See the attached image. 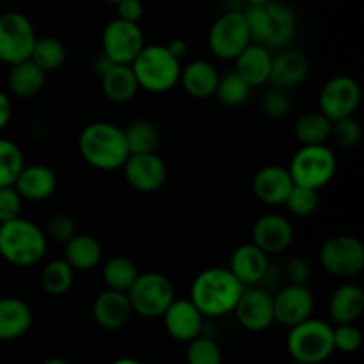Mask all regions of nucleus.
I'll return each mask as SVG.
<instances>
[{"label":"nucleus","instance_id":"obj_1","mask_svg":"<svg viewBox=\"0 0 364 364\" xmlns=\"http://www.w3.org/2000/svg\"><path fill=\"white\" fill-rule=\"evenodd\" d=\"M82 159L98 171H117L130 156L123 128L109 121L89 123L78 137Z\"/></svg>","mask_w":364,"mask_h":364},{"label":"nucleus","instance_id":"obj_2","mask_svg":"<svg viewBox=\"0 0 364 364\" xmlns=\"http://www.w3.org/2000/svg\"><path fill=\"white\" fill-rule=\"evenodd\" d=\"M244 288L230 269L210 267L192 283L191 301L203 316H224L233 313Z\"/></svg>","mask_w":364,"mask_h":364},{"label":"nucleus","instance_id":"obj_3","mask_svg":"<svg viewBox=\"0 0 364 364\" xmlns=\"http://www.w3.org/2000/svg\"><path fill=\"white\" fill-rule=\"evenodd\" d=\"M46 252V235L32 220L16 217L0 224V256L14 267H32Z\"/></svg>","mask_w":364,"mask_h":364},{"label":"nucleus","instance_id":"obj_4","mask_svg":"<svg viewBox=\"0 0 364 364\" xmlns=\"http://www.w3.org/2000/svg\"><path fill=\"white\" fill-rule=\"evenodd\" d=\"M130 66L139 87L149 92H167L180 80V59H176L164 45H144Z\"/></svg>","mask_w":364,"mask_h":364},{"label":"nucleus","instance_id":"obj_5","mask_svg":"<svg viewBox=\"0 0 364 364\" xmlns=\"http://www.w3.org/2000/svg\"><path fill=\"white\" fill-rule=\"evenodd\" d=\"M287 348L294 361L304 364H320L333 355V327L318 318H306L290 327Z\"/></svg>","mask_w":364,"mask_h":364},{"label":"nucleus","instance_id":"obj_6","mask_svg":"<svg viewBox=\"0 0 364 364\" xmlns=\"http://www.w3.org/2000/svg\"><path fill=\"white\" fill-rule=\"evenodd\" d=\"M336 155L329 146L309 144L302 146L295 153L288 171H290L295 185L320 191L333 180L334 174H336Z\"/></svg>","mask_w":364,"mask_h":364},{"label":"nucleus","instance_id":"obj_7","mask_svg":"<svg viewBox=\"0 0 364 364\" xmlns=\"http://www.w3.org/2000/svg\"><path fill=\"white\" fill-rule=\"evenodd\" d=\"M132 311L144 318H156L174 301V287L167 276L160 272L139 274L127 291Z\"/></svg>","mask_w":364,"mask_h":364},{"label":"nucleus","instance_id":"obj_8","mask_svg":"<svg viewBox=\"0 0 364 364\" xmlns=\"http://www.w3.org/2000/svg\"><path fill=\"white\" fill-rule=\"evenodd\" d=\"M320 263L333 276L347 279L364 269V244L352 235H334L320 249Z\"/></svg>","mask_w":364,"mask_h":364},{"label":"nucleus","instance_id":"obj_9","mask_svg":"<svg viewBox=\"0 0 364 364\" xmlns=\"http://www.w3.org/2000/svg\"><path fill=\"white\" fill-rule=\"evenodd\" d=\"M36 36L34 25L18 11L0 14V60L9 66L31 57Z\"/></svg>","mask_w":364,"mask_h":364},{"label":"nucleus","instance_id":"obj_10","mask_svg":"<svg viewBox=\"0 0 364 364\" xmlns=\"http://www.w3.org/2000/svg\"><path fill=\"white\" fill-rule=\"evenodd\" d=\"M251 43L247 23L242 11H228L213 21L208 34L210 50L223 60H235Z\"/></svg>","mask_w":364,"mask_h":364},{"label":"nucleus","instance_id":"obj_11","mask_svg":"<svg viewBox=\"0 0 364 364\" xmlns=\"http://www.w3.org/2000/svg\"><path fill=\"white\" fill-rule=\"evenodd\" d=\"M144 48V34L139 23L114 18L105 25L102 34V53L114 64H132Z\"/></svg>","mask_w":364,"mask_h":364},{"label":"nucleus","instance_id":"obj_12","mask_svg":"<svg viewBox=\"0 0 364 364\" xmlns=\"http://www.w3.org/2000/svg\"><path fill=\"white\" fill-rule=\"evenodd\" d=\"M361 103V85L348 75H338L323 84L318 95V110L331 121L354 116Z\"/></svg>","mask_w":364,"mask_h":364},{"label":"nucleus","instance_id":"obj_13","mask_svg":"<svg viewBox=\"0 0 364 364\" xmlns=\"http://www.w3.org/2000/svg\"><path fill=\"white\" fill-rule=\"evenodd\" d=\"M121 169L124 171L128 185L142 194L160 191L167 180L166 162L155 151L130 153Z\"/></svg>","mask_w":364,"mask_h":364},{"label":"nucleus","instance_id":"obj_14","mask_svg":"<svg viewBox=\"0 0 364 364\" xmlns=\"http://www.w3.org/2000/svg\"><path fill=\"white\" fill-rule=\"evenodd\" d=\"M233 311L238 323L251 333H262L276 322L272 295L259 287H245Z\"/></svg>","mask_w":364,"mask_h":364},{"label":"nucleus","instance_id":"obj_15","mask_svg":"<svg viewBox=\"0 0 364 364\" xmlns=\"http://www.w3.org/2000/svg\"><path fill=\"white\" fill-rule=\"evenodd\" d=\"M274 320L284 327H294L309 318L315 309V297L308 284H287L272 297Z\"/></svg>","mask_w":364,"mask_h":364},{"label":"nucleus","instance_id":"obj_16","mask_svg":"<svg viewBox=\"0 0 364 364\" xmlns=\"http://www.w3.org/2000/svg\"><path fill=\"white\" fill-rule=\"evenodd\" d=\"M294 240V228L287 217L279 213H265L252 228V244L265 255H279L287 251Z\"/></svg>","mask_w":364,"mask_h":364},{"label":"nucleus","instance_id":"obj_17","mask_svg":"<svg viewBox=\"0 0 364 364\" xmlns=\"http://www.w3.org/2000/svg\"><path fill=\"white\" fill-rule=\"evenodd\" d=\"M162 316L166 331L174 340L188 343L201 334L203 315L191 299H174Z\"/></svg>","mask_w":364,"mask_h":364},{"label":"nucleus","instance_id":"obj_18","mask_svg":"<svg viewBox=\"0 0 364 364\" xmlns=\"http://www.w3.org/2000/svg\"><path fill=\"white\" fill-rule=\"evenodd\" d=\"M269 255H265L252 242L242 244L231 255L230 270L244 287H259V283L263 281L265 274L269 272Z\"/></svg>","mask_w":364,"mask_h":364},{"label":"nucleus","instance_id":"obj_19","mask_svg":"<svg viewBox=\"0 0 364 364\" xmlns=\"http://www.w3.org/2000/svg\"><path fill=\"white\" fill-rule=\"evenodd\" d=\"M294 185L290 171L281 166H267L256 173L252 192L263 205L277 206L284 205Z\"/></svg>","mask_w":364,"mask_h":364},{"label":"nucleus","instance_id":"obj_20","mask_svg":"<svg viewBox=\"0 0 364 364\" xmlns=\"http://www.w3.org/2000/svg\"><path fill=\"white\" fill-rule=\"evenodd\" d=\"M132 304L127 291H117L107 288L92 302V316L96 323L107 331L121 329L132 316Z\"/></svg>","mask_w":364,"mask_h":364},{"label":"nucleus","instance_id":"obj_21","mask_svg":"<svg viewBox=\"0 0 364 364\" xmlns=\"http://www.w3.org/2000/svg\"><path fill=\"white\" fill-rule=\"evenodd\" d=\"M309 73L308 57L301 50L287 48L281 50L277 55L272 57V68H270V78L274 87L291 89L297 87L304 82Z\"/></svg>","mask_w":364,"mask_h":364},{"label":"nucleus","instance_id":"obj_22","mask_svg":"<svg viewBox=\"0 0 364 364\" xmlns=\"http://www.w3.org/2000/svg\"><path fill=\"white\" fill-rule=\"evenodd\" d=\"M27 201H46L53 196L57 188V176L48 166L43 164H32L23 166L13 185Z\"/></svg>","mask_w":364,"mask_h":364},{"label":"nucleus","instance_id":"obj_23","mask_svg":"<svg viewBox=\"0 0 364 364\" xmlns=\"http://www.w3.org/2000/svg\"><path fill=\"white\" fill-rule=\"evenodd\" d=\"M267 9V48H284L297 32V16L288 4L270 0Z\"/></svg>","mask_w":364,"mask_h":364},{"label":"nucleus","instance_id":"obj_24","mask_svg":"<svg viewBox=\"0 0 364 364\" xmlns=\"http://www.w3.org/2000/svg\"><path fill=\"white\" fill-rule=\"evenodd\" d=\"M237 71L251 87H259L267 84L270 78V68H272V55L269 48L258 43H249L237 59Z\"/></svg>","mask_w":364,"mask_h":364},{"label":"nucleus","instance_id":"obj_25","mask_svg":"<svg viewBox=\"0 0 364 364\" xmlns=\"http://www.w3.org/2000/svg\"><path fill=\"white\" fill-rule=\"evenodd\" d=\"M219 71L215 70L212 63L203 59L191 60L187 66L181 68L180 80L185 92L196 100H206L213 96L219 82Z\"/></svg>","mask_w":364,"mask_h":364},{"label":"nucleus","instance_id":"obj_26","mask_svg":"<svg viewBox=\"0 0 364 364\" xmlns=\"http://www.w3.org/2000/svg\"><path fill=\"white\" fill-rule=\"evenodd\" d=\"M32 326V309L18 297L0 299V341L23 336Z\"/></svg>","mask_w":364,"mask_h":364},{"label":"nucleus","instance_id":"obj_27","mask_svg":"<svg viewBox=\"0 0 364 364\" xmlns=\"http://www.w3.org/2000/svg\"><path fill=\"white\" fill-rule=\"evenodd\" d=\"M364 313V291L361 287L345 283L333 291L329 301L331 320L336 323H354Z\"/></svg>","mask_w":364,"mask_h":364},{"label":"nucleus","instance_id":"obj_28","mask_svg":"<svg viewBox=\"0 0 364 364\" xmlns=\"http://www.w3.org/2000/svg\"><path fill=\"white\" fill-rule=\"evenodd\" d=\"M102 91L112 103H128L137 96L139 84L130 64H112L102 75Z\"/></svg>","mask_w":364,"mask_h":364},{"label":"nucleus","instance_id":"obj_29","mask_svg":"<svg viewBox=\"0 0 364 364\" xmlns=\"http://www.w3.org/2000/svg\"><path fill=\"white\" fill-rule=\"evenodd\" d=\"M102 245L91 235L77 233L64 244V259L73 270H92L102 262Z\"/></svg>","mask_w":364,"mask_h":364},{"label":"nucleus","instance_id":"obj_30","mask_svg":"<svg viewBox=\"0 0 364 364\" xmlns=\"http://www.w3.org/2000/svg\"><path fill=\"white\" fill-rule=\"evenodd\" d=\"M45 80L46 73L31 59L13 64L7 75V85L18 98H32L39 95L45 87Z\"/></svg>","mask_w":364,"mask_h":364},{"label":"nucleus","instance_id":"obj_31","mask_svg":"<svg viewBox=\"0 0 364 364\" xmlns=\"http://www.w3.org/2000/svg\"><path fill=\"white\" fill-rule=\"evenodd\" d=\"M333 121L322 112H306L295 121V137L302 146L327 144L331 139Z\"/></svg>","mask_w":364,"mask_h":364},{"label":"nucleus","instance_id":"obj_32","mask_svg":"<svg viewBox=\"0 0 364 364\" xmlns=\"http://www.w3.org/2000/svg\"><path fill=\"white\" fill-rule=\"evenodd\" d=\"M66 46L60 39L52 38V36H43V38L36 39L28 59L38 64L45 73H48V71L59 70L66 63Z\"/></svg>","mask_w":364,"mask_h":364},{"label":"nucleus","instance_id":"obj_33","mask_svg":"<svg viewBox=\"0 0 364 364\" xmlns=\"http://www.w3.org/2000/svg\"><path fill=\"white\" fill-rule=\"evenodd\" d=\"M73 284V269L64 258L52 259L41 272V287L52 297H60L70 291Z\"/></svg>","mask_w":364,"mask_h":364},{"label":"nucleus","instance_id":"obj_34","mask_svg":"<svg viewBox=\"0 0 364 364\" xmlns=\"http://www.w3.org/2000/svg\"><path fill=\"white\" fill-rule=\"evenodd\" d=\"M137 276V265L127 256H112L103 265V281L110 290L128 291V288L134 284Z\"/></svg>","mask_w":364,"mask_h":364},{"label":"nucleus","instance_id":"obj_35","mask_svg":"<svg viewBox=\"0 0 364 364\" xmlns=\"http://www.w3.org/2000/svg\"><path fill=\"white\" fill-rule=\"evenodd\" d=\"M251 89V85L237 71H228L219 77L213 96L226 107H240L249 100Z\"/></svg>","mask_w":364,"mask_h":364},{"label":"nucleus","instance_id":"obj_36","mask_svg":"<svg viewBox=\"0 0 364 364\" xmlns=\"http://www.w3.org/2000/svg\"><path fill=\"white\" fill-rule=\"evenodd\" d=\"M124 139L130 153L155 151L160 142L159 128L146 119H137L124 128Z\"/></svg>","mask_w":364,"mask_h":364},{"label":"nucleus","instance_id":"obj_37","mask_svg":"<svg viewBox=\"0 0 364 364\" xmlns=\"http://www.w3.org/2000/svg\"><path fill=\"white\" fill-rule=\"evenodd\" d=\"M25 159L20 146L9 139H0V187H11L23 169Z\"/></svg>","mask_w":364,"mask_h":364},{"label":"nucleus","instance_id":"obj_38","mask_svg":"<svg viewBox=\"0 0 364 364\" xmlns=\"http://www.w3.org/2000/svg\"><path fill=\"white\" fill-rule=\"evenodd\" d=\"M187 364H223V350L212 338L198 336L188 341Z\"/></svg>","mask_w":364,"mask_h":364},{"label":"nucleus","instance_id":"obj_39","mask_svg":"<svg viewBox=\"0 0 364 364\" xmlns=\"http://www.w3.org/2000/svg\"><path fill=\"white\" fill-rule=\"evenodd\" d=\"M318 191L315 188L302 187V185H294L291 192L288 194L284 206L290 210V213L297 217H308L318 208Z\"/></svg>","mask_w":364,"mask_h":364},{"label":"nucleus","instance_id":"obj_40","mask_svg":"<svg viewBox=\"0 0 364 364\" xmlns=\"http://www.w3.org/2000/svg\"><path fill=\"white\" fill-rule=\"evenodd\" d=\"M361 124L354 116L343 117V119L333 121V128H331V139L336 142L340 148L350 149L359 144L361 141Z\"/></svg>","mask_w":364,"mask_h":364},{"label":"nucleus","instance_id":"obj_41","mask_svg":"<svg viewBox=\"0 0 364 364\" xmlns=\"http://www.w3.org/2000/svg\"><path fill=\"white\" fill-rule=\"evenodd\" d=\"M291 109V100L287 89L274 87L262 98V112L269 119H283Z\"/></svg>","mask_w":364,"mask_h":364},{"label":"nucleus","instance_id":"obj_42","mask_svg":"<svg viewBox=\"0 0 364 364\" xmlns=\"http://www.w3.org/2000/svg\"><path fill=\"white\" fill-rule=\"evenodd\" d=\"M244 20L247 23L251 43L265 46L267 41V9L265 6H247L244 11Z\"/></svg>","mask_w":364,"mask_h":364},{"label":"nucleus","instance_id":"obj_43","mask_svg":"<svg viewBox=\"0 0 364 364\" xmlns=\"http://www.w3.org/2000/svg\"><path fill=\"white\" fill-rule=\"evenodd\" d=\"M333 343L334 350H340L343 354L355 352L363 343V334L354 323H338V327H333Z\"/></svg>","mask_w":364,"mask_h":364},{"label":"nucleus","instance_id":"obj_44","mask_svg":"<svg viewBox=\"0 0 364 364\" xmlns=\"http://www.w3.org/2000/svg\"><path fill=\"white\" fill-rule=\"evenodd\" d=\"M77 231V223L71 215L68 213H57L52 219L48 220V226H46V235H48L52 240L60 242V244H66L71 237H75Z\"/></svg>","mask_w":364,"mask_h":364},{"label":"nucleus","instance_id":"obj_45","mask_svg":"<svg viewBox=\"0 0 364 364\" xmlns=\"http://www.w3.org/2000/svg\"><path fill=\"white\" fill-rule=\"evenodd\" d=\"M21 203H23V199L13 185L0 187V224L20 217Z\"/></svg>","mask_w":364,"mask_h":364},{"label":"nucleus","instance_id":"obj_46","mask_svg":"<svg viewBox=\"0 0 364 364\" xmlns=\"http://www.w3.org/2000/svg\"><path fill=\"white\" fill-rule=\"evenodd\" d=\"M309 276H311V267L304 258H291L284 265L287 284H308Z\"/></svg>","mask_w":364,"mask_h":364},{"label":"nucleus","instance_id":"obj_47","mask_svg":"<svg viewBox=\"0 0 364 364\" xmlns=\"http://www.w3.org/2000/svg\"><path fill=\"white\" fill-rule=\"evenodd\" d=\"M117 18L124 21H132V23H139L144 14V7H142L141 0H119L116 4Z\"/></svg>","mask_w":364,"mask_h":364},{"label":"nucleus","instance_id":"obj_48","mask_svg":"<svg viewBox=\"0 0 364 364\" xmlns=\"http://www.w3.org/2000/svg\"><path fill=\"white\" fill-rule=\"evenodd\" d=\"M11 114H13V107H11L9 96L0 91V130L7 127V123L11 121Z\"/></svg>","mask_w":364,"mask_h":364},{"label":"nucleus","instance_id":"obj_49","mask_svg":"<svg viewBox=\"0 0 364 364\" xmlns=\"http://www.w3.org/2000/svg\"><path fill=\"white\" fill-rule=\"evenodd\" d=\"M166 46H167V50H169V52L176 57V59H181V57H183L188 50L185 39H173V41L167 43Z\"/></svg>","mask_w":364,"mask_h":364},{"label":"nucleus","instance_id":"obj_50","mask_svg":"<svg viewBox=\"0 0 364 364\" xmlns=\"http://www.w3.org/2000/svg\"><path fill=\"white\" fill-rule=\"evenodd\" d=\"M112 64L114 63L109 59V57L105 55V53H100V55L95 59V63H92V68H95L96 73H98L100 77H102V75L105 73V71L109 70V68L112 66Z\"/></svg>","mask_w":364,"mask_h":364},{"label":"nucleus","instance_id":"obj_51","mask_svg":"<svg viewBox=\"0 0 364 364\" xmlns=\"http://www.w3.org/2000/svg\"><path fill=\"white\" fill-rule=\"evenodd\" d=\"M245 2H247V6H265L270 0H245Z\"/></svg>","mask_w":364,"mask_h":364},{"label":"nucleus","instance_id":"obj_52","mask_svg":"<svg viewBox=\"0 0 364 364\" xmlns=\"http://www.w3.org/2000/svg\"><path fill=\"white\" fill-rule=\"evenodd\" d=\"M43 364H68V363L64 361V359H59V358H50V359H46Z\"/></svg>","mask_w":364,"mask_h":364},{"label":"nucleus","instance_id":"obj_53","mask_svg":"<svg viewBox=\"0 0 364 364\" xmlns=\"http://www.w3.org/2000/svg\"><path fill=\"white\" fill-rule=\"evenodd\" d=\"M112 364H141V363L135 361V359H117V361H114Z\"/></svg>","mask_w":364,"mask_h":364},{"label":"nucleus","instance_id":"obj_54","mask_svg":"<svg viewBox=\"0 0 364 364\" xmlns=\"http://www.w3.org/2000/svg\"><path fill=\"white\" fill-rule=\"evenodd\" d=\"M105 2H109V4H117V2H119V0H105Z\"/></svg>","mask_w":364,"mask_h":364},{"label":"nucleus","instance_id":"obj_55","mask_svg":"<svg viewBox=\"0 0 364 364\" xmlns=\"http://www.w3.org/2000/svg\"><path fill=\"white\" fill-rule=\"evenodd\" d=\"M290 364H304V363H297V361H294V363H290Z\"/></svg>","mask_w":364,"mask_h":364}]
</instances>
